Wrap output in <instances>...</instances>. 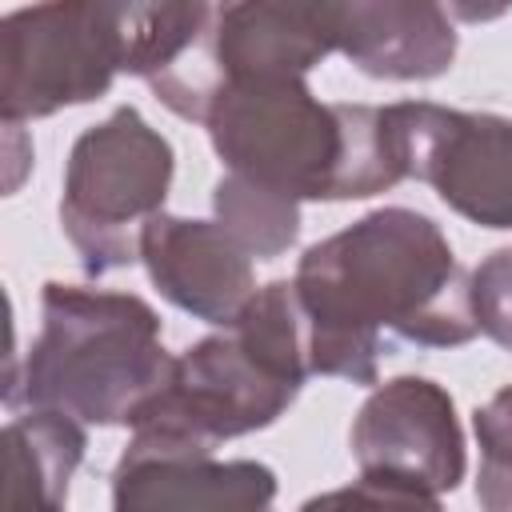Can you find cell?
<instances>
[{
  "label": "cell",
  "mask_w": 512,
  "mask_h": 512,
  "mask_svg": "<svg viewBox=\"0 0 512 512\" xmlns=\"http://www.w3.org/2000/svg\"><path fill=\"white\" fill-rule=\"evenodd\" d=\"M468 280L448 236L416 208H376L316 240L292 276L312 376L376 384L384 332L424 348L468 344L480 332Z\"/></svg>",
  "instance_id": "cell-1"
},
{
  "label": "cell",
  "mask_w": 512,
  "mask_h": 512,
  "mask_svg": "<svg viewBox=\"0 0 512 512\" xmlns=\"http://www.w3.org/2000/svg\"><path fill=\"white\" fill-rule=\"evenodd\" d=\"M204 128L228 172L300 204L368 200L408 180L392 108L324 104L304 76H224Z\"/></svg>",
  "instance_id": "cell-2"
},
{
  "label": "cell",
  "mask_w": 512,
  "mask_h": 512,
  "mask_svg": "<svg viewBox=\"0 0 512 512\" xmlns=\"http://www.w3.org/2000/svg\"><path fill=\"white\" fill-rule=\"evenodd\" d=\"M172 364L176 356H168L148 300L48 280L40 292V336L24 368L4 380V404L60 408L100 428L132 424L168 384Z\"/></svg>",
  "instance_id": "cell-3"
},
{
  "label": "cell",
  "mask_w": 512,
  "mask_h": 512,
  "mask_svg": "<svg viewBox=\"0 0 512 512\" xmlns=\"http://www.w3.org/2000/svg\"><path fill=\"white\" fill-rule=\"evenodd\" d=\"M308 364L304 308L292 280H268L224 332L188 344L168 384L128 428L164 432L200 448L272 428L300 396Z\"/></svg>",
  "instance_id": "cell-4"
},
{
  "label": "cell",
  "mask_w": 512,
  "mask_h": 512,
  "mask_svg": "<svg viewBox=\"0 0 512 512\" xmlns=\"http://www.w3.org/2000/svg\"><path fill=\"white\" fill-rule=\"evenodd\" d=\"M216 52L224 76H308L340 52L376 80H436L456 60V28L440 0H232Z\"/></svg>",
  "instance_id": "cell-5"
},
{
  "label": "cell",
  "mask_w": 512,
  "mask_h": 512,
  "mask_svg": "<svg viewBox=\"0 0 512 512\" xmlns=\"http://www.w3.org/2000/svg\"><path fill=\"white\" fill-rule=\"evenodd\" d=\"M176 172L172 144L132 108L84 128L64 164L60 228L88 276H108L140 260L144 224L164 212Z\"/></svg>",
  "instance_id": "cell-6"
},
{
  "label": "cell",
  "mask_w": 512,
  "mask_h": 512,
  "mask_svg": "<svg viewBox=\"0 0 512 512\" xmlns=\"http://www.w3.org/2000/svg\"><path fill=\"white\" fill-rule=\"evenodd\" d=\"M348 444L360 480L344 492L320 496L324 504L368 500L400 508H440V496L452 492L468 468L456 404L448 388L428 376L384 380L360 404Z\"/></svg>",
  "instance_id": "cell-7"
},
{
  "label": "cell",
  "mask_w": 512,
  "mask_h": 512,
  "mask_svg": "<svg viewBox=\"0 0 512 512\" xmlns=\"http://www.w3.org/2000/svg\"><path fill=\"white\" fill-rule=\"evenodd\" d=\"M108 0H36L4 16V124L44 120L100 100L120 76Z\"/></svg>",
  "instance_id": "cell-8"
},
{
  "label": "cell",
  "mask_w": 512,
  "mask_h": 512,
  "mask_svg": "<svg viewBox=\"0 0 512 512\" xmlns=\"http://www.w3.org/2000/svg\"><path fill=\"white\" fill-rule=\"evenodd\" d=\"M404 168L480 228H512V120L432 100L388 104Z\"/></svg>",
  "instance_id": "cell-9"
},
{
  "label": "cell",
  "mask_w": 512,
  "mask_h": 512,
  "mask_svg": "<svg viewBox=\"0 0 512 512\" xmlns=\"http://www.w3.org/2000/svg\"><path fill=\"white\" fill-rule=\"evenodd\" d=\"M108 12L120 68L140 76L168 112L204 124L224 80L216 52L224 0H108Z\"/></svg>",
  "instance_id": "cell-10"
},
{
  "label": "cell",
  "mask_w": 512,
  "mask_h": 512,
  "mask_svg": "<svg viewBox=\"0 0 512 512\" xmlns=\"http://www.w3.org/2000/svg\"><path fill=\"white\" fill-rule=\"evenodd\" d=\"M276 500V472L256 460H216L212 448L132 428L116 468V512L148 508H268Z\"/></svg>",
  "instance_id": "cell-11"
},
{
  "label": "cell",
  "mask_w": 512,
  "mask_h": 512,
  "mask_svg": "<svg viewBox=\"0 0 512 512\" xmlns=\"http://www.w3.org/2000/svg\"><path fill=\"white\" fill-rule=\"evenodd\" d=\"M140 264L156 292L204 324H232L252 300V256L220 220H184L156 212L140 232Z\"/></svg>",
  "instance_id": "cell-12"
},
{
  "label": "cell",
  "mask_w": 512,
  "mask_h": 512,
  "mask_svg": "<svg viewBox=\"0 0 512 512\" xmlns=\"http://www.w3.org/2000/svg\"><path fill=\"white\" fill-rule=\"evenodd\" d=\"M88 448L84 420L60 408H28L4 424V464L8 488L4 500L12 508H64L72 472L80 468Z\"/></svg>",
  "instance_id": "cell-13"
},
{
  "label": "cell",
  "mask_w": 512,
  "mask_h": 512,
  "mask_svg": "<svg viewBox=\"0 0 512 512\" xmlns=\"http://www.w3.org/2000/svg\"><path fill=\"white\" fill-rule=\"evenodd\" d=\"M212 208H216V220L232 232V240L256 260L284 256L300 236V200L268 192L236 172L216 180Z\"/></svg>",
  "instance_id": "cell-14"
},
{
  "label": "cell",
  "mask_w": 512,
  "mask_h": 512,
  "mask_svg": "<svg viewBox=\"0 0 512 512\" xmlns=\"http://www.w3.org/2000/svg\"><path fill=\"white\" fill-rule=\"evenodd\" d=\"M472 432L480 444L476 500L488 512H512V384L472 412Z\"/></svg>",
  "instance_id": "cell-15"
},
{
  "label": "cell",
  "mask_w": 512,
  "mask_h": 512,
  "mask_svg": "<svg viewBox=\"0 0 512 512\" xmlns=\"http://www.w3.org/2000/svg\"><path fill=\"white\" fill-rule=\"evenodd\" d=\"M472 316L476 328L512 352V244L488 252L476 268H472Z\"/></svg>",
  "instance_id": "cell-16"
},
{
  "label": "cell",
  "mask_w": 512,
  "mask_h": 512,
  "mask_svg": "<svg viewBox=\"0 0 512 512\" xmlns=\"http://www.w3.org/2000/svg\"><path fill=\"white\" fill-rule=\"evenodd\" d=\"M440 4L460 24H492L504 12H512V0H440Z\"/></svg>",
  "instance_id": "cell-17"
},
{
  "label": "cell",
  "mask_w": 512,
  "mask_h": 512,
  "mask_svg": "<svg viewBox=\"0 0 512 512\" xmlns=\"http://www.w3.org/2000/svg\"><path fill=\"white\" fill-rule=\"evenodd\" d=\"M224 4H232V0H224Z\"/></svg>",
  "instance_id": "cell-18"
}]
</instances>
